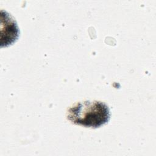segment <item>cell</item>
I'll list each match as a JSON object with an SVG mask.
<instances>
[{"label": "cell", "instance_id": "cell-1", "mask_svg": "<svg viewBox=\"0 0 156 156\" xmlns=\"http://www.w3.org/2000/svg\"><path fill=\"white\" fill-rule=\"evenodd\" d=\"M66 117L73 124L98 128L109 121L110 113L105 104L97 101H85L70 107Z\"/></svg>", "mask_w": 156, "mask_h": 156}]
</instances>
